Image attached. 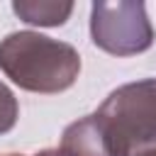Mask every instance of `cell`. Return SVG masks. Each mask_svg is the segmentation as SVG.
<instances>
[{
	"mask_svg": "<svg viewBox=\"0 0 156 156\" xmlns=\"http://www.w3.org/2000/svg\"><path fill=\"white\" fill-rule=\"evenodd\" d=\"M12 12L37 27H61L73 12V2H56V0H15Z\"/></svg>",
	"mask_w": 156,
	"mask_h": 156,
	"instance_id": "obj_5",
	"label": "cell"
},
{
	"mask_svg": "<svg viewBox=\"0 0 156 156\" xmlns=\"http://www.w3.org/2000/svg\"><path fill=\"white\" fill-rule=\"evenodd\" d=\"M2 156H24V154H2Z\"/></svg>",
	"mask_w": 156,
	"mask_h": 156,
	"instance_id": "obj_8",
	"label": "cell"
},
{
	"mask_svg": "<svg viewBox=\"0 0 156 156\" xmlns=\"http://www.w3.org/2000/svg\"><path fill=\"white\" fill-rule=\"evenodd\" d=\"M34 156H71V154L63 151L61 146H56V149H41V151H37Z\"/></svg>",
	"mask_w": 156,
	"mask_h": 156,
	"instance_id": "obj_7",
	"label": "cell"
},
{
	"mask_svg": "<svg viewBox=\"0 0 156 156\" xmlns=\"http://www.w3.org/2000/svg\"><path fill=\"white\" fill-rule=\"evenodd\" d=\"M90 39L98 49L112 56H136L151 49L154 27L141 0L93 2Z\"/></svg>",
	"mask_w": 156,
	"mask_h": 156,
	"instance_id": "obj_3",
	"label": "cell"
},
{
	"mask_svg": "<svg viewBox=\"0 0 156 156\" xmlns=\"http://www.w3.org/2000/svg\"><path fill=\"white\" fill-rule=\"evenodd\" d=\"M93 117L107 156H156V78L115 88Z\"/></svg>",
	"mask_w": 156,
	"mask_h": 156,
	"instance_id": "obj_2",
	"label": "cell"
},
{
	"mask_svg": "<svg viewBox=\"0 0 156 156\" xmlns=\"http://www.w3.org/2000/svg\"><path fill=\"white\" fill-rule=\"evenodd\" d=\"M61 149L68 151L71 156H107L93 112L85 115V117H80V119H76V122H71L63 129V134H61Z\"/></svg>",
	"mask_w": 156,
	"mask_h": 156,
	"instance_id": "obj_4",
	"label": "cell"
},
{
	"mask_svg": "<svg viewBox=\"0 0 156 156\" xmlns=\"http://www.w3.org/2000/svg\"><path fill=\"white\" fill-rule=\"evenodd\" d=\"M0 71L22 90L54 95L68 90L80 73V54L46 34L22 29L0 39Z\"/></svg>",
	"mask_w": 156,
	"mask_h": 156,
	"instance_id": "obj_1",
	"label": "cell"
},
{
	"mask_svg": "<svg viewBox=\"0 0 156 156\" xmlns=\"http://www.w3.org/2000/svg\"><path fill=\"white\" fill-rule=\"evenodd\" d=\"M17 117H20L17 98H15V93L0 80V136L7 134V132L17 124Z\"/></svg>",
	"mask_w": 156,
	"mask_h": 156,
	"instance_id": "obj_6",
	"label": "cell"
}]
</instances>
